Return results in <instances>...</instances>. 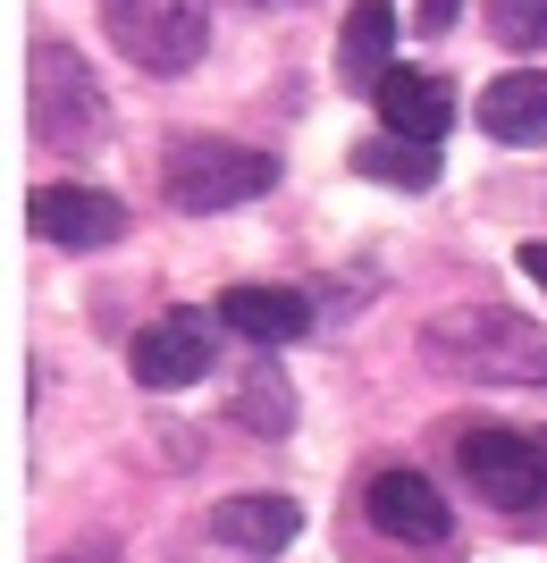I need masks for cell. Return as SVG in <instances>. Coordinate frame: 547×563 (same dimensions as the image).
<instances>
[{"label": "cell", "mask_w": 547, "mask_h": 563, "mask_svg": "<svg viewBox=\"0 0 547 563\" xmlns=\"http://www.w3.org/2000/svg\"><path fill=\"white\" fill-rule=\"evenodd\" d=\"M354 168H362V177H380V186L429 194V186H438V143H405V135H362V143H354Z\"/></svg>", "instance_id": "cell-14"}, {"label": "cell", "mask_w": 547, "mask_h": 563, "mask_svg": "<svg viewBox=\"0 0 547 563\" xmlns=\"http://www.w3.org/2000/svg\"><path fill=\"white\" fill-rule=\"evenodd\" d=\"M211 362H219V329L203 311H161V320H143L135 345H127V371H135V387H152V396L194 387Z\"/></svg>", "instance_id": "cell-6"}, {"label": "cell", "mask_w": 547, "mask_h": 563, "mask_svg": "<svg viewBox=\"0 0 547 563\" xmlns=\"http://www.w3.org/2000/svg\"><path fill=\"white\" fill-rule=\"evenodd\" d=\"M295 530H304V505L295 496H219L211 505V539L237 547V555H286L295 547Z\"/></svg>", "instance_id": "cell-11"}, {"label": "cell", "mask_w": 547, "mask_h": 563, "mask_svg": "<svg viewBox=\"0 0 547 563\" xmlns=\"http://www.w3.org/2000/svg\"><path fill=\"white\" fill-rule=\"evenodd\" d=\"M362 514H371V530L396 547H447L455 539V505L438 488H429L413 463H380L371 479H362Z\"/></svg>", "instance_id": "cell-7"}, {"label": "cell", "mask_w": 547, "mask_h": 563, "mask_svg": "<svg viewBox=\"0 0 547 563\" xmlns=\"http://www.w3.org/2000/svg\"><path fill=\"white\" fill-rule=\"evenodd\" d=\"M237 421L253 429V438H286L295 429V387H286V371L278 362H253V378H244V396H237Z\"/></svg>", "instance_id": "cell-15"}, {"label": "cell", "mask_w": 547, "mask_h": 563, "mask_svg": "<svg viewBox=\"0 0 547 563\" xmlns=\"http://www.w3.org/2000/svg\"><path fill=\"white\" fill-rule=\"evenodd\" d=\"M101 25L152 76H186L203 59V43H211V9L203 0H101Z\"/></svg>", "instance_id": "cell-3"}, {"label": "cell", "mask_w": 547, "mask_h": 563, "mask_svg": "<svg viewBox=\"0 0 547 563\" xmlns=\"http://www.w3.org/2000/svg\"><path fill=\"white\" fill-rule=\"evenodd\" d=\"M371 110H380V135H405V143H438L455 126V93L429 68H387Z\"/></svg>", "instance_id": "cell-9"}, {"label": "cell", "mask_w": 547, "mask_h": 563, "mask_svg": "<svg viewBox=\"0 0 547 563\" xmlns=\"http://www.w3.org/2000/svg\"><path fill=\"white\" fill-rule=\"evenodd\" d=\"M422 353H429V371L472 378V387H547V336L523 311H497V303L438 311L422 329Z\"/></svg>", "instance_id": "cell-1"}, {"label": "cell", "mask_w": 547, "mask_h": 563, "mask_svg": "<svg viewBox=\"0 0 547 563\" xmlns=\"http://www.w3.org/2000/svg\"><path fill=\"white\" fill-rule=\"evenodd\" d=\"M480 9H489V34H497L505 51L547 43V0H480Z\"/></svg>", "instance_id": "cell-16"}, {"label": "cell", "mask_w": 547, "mask_h": 563, "mask_svg": "<svg viewBox=\"0 0 547 563\" xmlns=\"http://www.w3.org/2000/svg\"><path fill=\"white\" fill-rule=\"evenodd\" d=\"M480 135L547 143V68H505L480 85Z\"/></svg>", "instance_id": "cell-12"}, {"label": "cell", "mask_w": 547, "mask_h": 563, "mask_svg": "<svg viewBox=\"0 0 547 563\" xmlns=\"http://www.w3.org/2000/svg\"><path fill=\"white\" fill-rule=\"evenodd\" d=\"M25 110H34V135L43 143H94L101 135V93H94V68H85V59H76L68 43H34V101H25Z\"/></svg>", "instance_id": "cell-5"}, {"label": "cell", "mask_w": 547, "mask_h": 563, "mask_svg": "<svg viewBox=\"0 0 547 563\" xmlns=\"http://www.w3.org/2000/svg\"><path fill=\"white\" fill-rule=\"evenodd\" d=\"M455 18H463V0H422V18H413V25H422V34H447Z\"/></svg>", "instance_id": "cell-17"}, {"label": "cell", "mask_w": 547, "mask_h": 563, "mask_svg": "<svg viewBox=\"0 0 547 563\" xmlns=\"http://www.w3.org/2000/svg\"><path fill=\"white\" fill-rule=\"evenodd\" d=\"M514 261H523V278H530V286H539V295H547V235H530V244H523V253H514Z\"/></svg>", "instance_id": "cell-18"}, {"label": "cell", "mask_w": 547, "mask_h": 563, "mask_svg": "<svg viewBox=\"0 0 547 563\" xmlns=\"http://www.w3.org/2000/svg\"><path fill=\"white\" fill-rule=\"evenodd\" d=\"M270 186H278V152H253V143H228V135H177L161 161V194L194 219L237 211Z\"/></svg>", "instance_id": "cell-2"}, {"label": "cell", "mask_w": 547, "mask_h": 563, "mask_svg": "<svg viewBox=\"0 0 547 563\" xmlns=\"http://www.w3.org/2000/svg\"><path fill=\"white\" fill-rule=\"evenodd\" d=\"M387 51H396V0H354V9H346V34H337V76H346L354 93H380V76L396 68Z\"/></svg>", "instance_id": "cell-13"}, {"label": "cell", "mask_w": 547, "mask_h": 563, "mask_svg": "<svg viewBox=\"0 0 547 563\" xmlns=\"http://www.w3.org/2000/svg\"><path fill=\"white\" fill-rule=\"evenodd\" d=\"M455 471H463V488H472L480 505H497V514H530L547 496L539 446L514 438V429H463V438H455Z\"/></svg>", "instance_id": "cell-4"}, {"label": "cell", "mask_w": 547, "mask_h": 563, "mask_svg": "<svg viewBox=\"0 0 547 563\" xmlns=\"http://www.w3.org/2000/svg\"><path fill=\"white\" fill-rule=\"evenodd\" d=\"M25 219H34L43 244H68V253H101V244L127 235V202L101 186H34Z\"/></svg>", "instance_id": "cell-8"}, {"label": "cell", "mask_w": 547, "mask_h": 563, "mask_svg": "<svg viewBox=\"0 0 547 563\" xmlns=\"http://www.w3.org/2000/svg\"><path fill=\"white\" fill-rule=\"evenodd\" d=\"M539 463H547V429H539Z\"/></svg>", "instance_id": "cell-20"}, {"label": "cell", "mask_w": 547, "mask_h": 563, "mask_svg": "<svg viewBox=\"0 0 547 563\" xmlns=\"http://www.w3.org/2000/svg\"><path fill=\"white\" fill-rule=\"evenodd\" d=\"M59 563H119V555H110V547H68Z\"/></svg>", "instance_id": "cell-19"}, {"label": "cell", "mask_w": 547, "mask_h": 563, "mask_svg": "<svg viewBox=\"0 0 547 563\" xmlns=\"http://www.w3.org/2000/svg\"><path fill=\"white\" fill-rule=\"evenodd\" d=\"M219 329H237L244 345H295L311 329V295L304 286H228L219 295Z\"/></svg>", "instance_id": "cell-10"}]
</instances>
